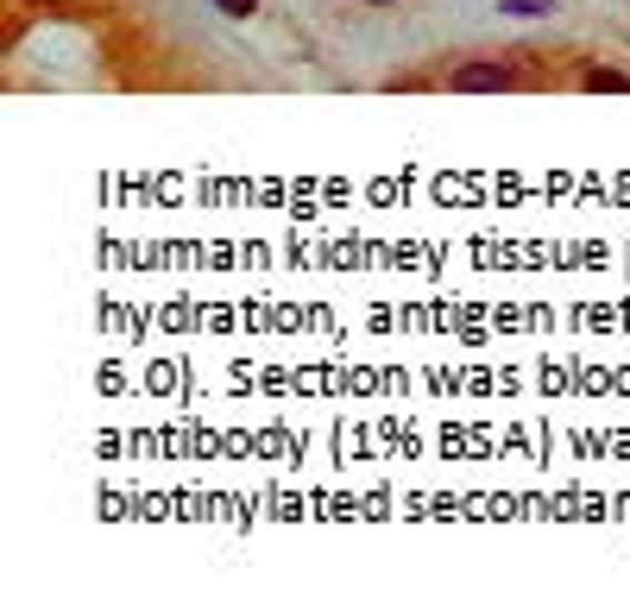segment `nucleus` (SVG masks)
I'll return each mask as SVG.
<instances>
[{
  "label": "nucleus",
  "mask_w": 630,
  "mask_h": 598,
  "mask_svg": "<svg viewBox=\"0 0 630 598\" xmlns=\"http://www.w3.org/2000/svg\"><path fill=\"white\" fill-rule=\"evenodd\" d=\"M517 70L511 63H460L448 77V89H460V95H492V89H511Z\"/></svg>",
  "instance_id": "1"
},
{
  "label": "nucleus",
  "mask_w": 630,
  "mask_h": 598,
  "mask_svg": "<svg viewBox=\"0 0 630 598\" xmlns=\"http://www.w3.org/2000/svg\"><path fill=\"white\" fill-rule=\"evenodd\" d=\"M580 82H587V89H606V95H630V77L624 70H606V63H592Z\"/></svg>",
  "instance_id": "2"
},
{
  "label": "nucleus",
  "mask_w": 630,
  "mask_h": 598,
  "mask_svg": "<svg viewBox=\"0 0 630 598\" xmlns=\"http://www.w3.org/2000/svg\"><path fill=\"white\" fill-rule=\"evenodd\" d=\"M215 7H221V13H234V20H246V13H253L258 0H215Z\"/></svg>",
  "instance_id": "3"
},
{
  "label": "nucleus",
  "mask_w": 630,
  "mask_h": 598,
  "mask_svg": "<svg viewBox=\"0 0 630 598\" xmlns=\"http://www.w3.org/2000/svg\"><path fill=\"white\" fill-rule=\"evenodd\" d=\"M549 0H511V13H542Z\"/></svg>",
  "instance_id": "4"
},
{
  "label": "nucleus",
  "mask_w": 630,
  "mask_h": 598,
  "mask_svg": "<svg viewBox=\"0 0 630 598\" xmlns=\"http://www.w3.org/2000/svg\"><path fill=\"white\" fill-rule=\"evenodd\" d=\"M373 7H392V0H373Z\"/></svg>",
  "instance_id": "5"
}]
</instances>
